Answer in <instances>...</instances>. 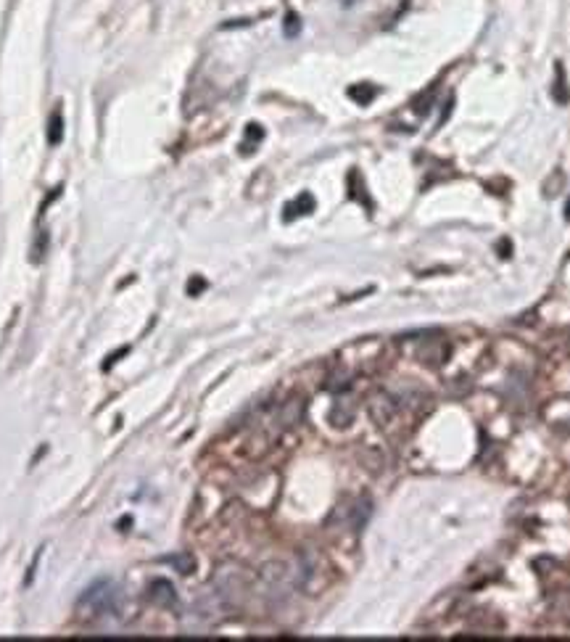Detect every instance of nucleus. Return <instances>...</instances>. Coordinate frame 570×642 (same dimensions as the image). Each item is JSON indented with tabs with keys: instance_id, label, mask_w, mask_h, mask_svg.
<instances>
[{
	"instance_id": "1",
	"label": "nucleus",
	"mask_w": 570,
	"mask_h": 642,
	"mask_svg": "<svg viewBox=\"0 0 570 642\" xmlns=\"http://www.w3.org/2000/svg\"><path fill=\"white\" fill-rule=\"evenodd\" d=\"M116 598H119V592L111 581H95L93 587H87L82 592V598L77 603V611L82 613L85 619H101L116 608Z\"/></svg>"
},
{
	"instance_id": "2",
	"label": "nucleus",
	"mask_w": 570,
	"mask_h": 642,
	"mask_svg": "<svg viewBox=\"0 0 570 642\" xmlns=\"http://www.w3.org/2000/svg\"><path fill=\"white\" fill-rule=\"evenodd\" d=\"M151 600L159 603V605H164V608H172V605L177 603L175 587L164 579L154 581V584H151Z\"/></svg>"
},
{
	"instance_id": "3",
	"label": "nucleus",
	"mask_w": 570,
	"mask_h": 642,
	"mask_svg": "<svg viewBox=\"0 0 570 642\" xmlns=\"http://www.w3.org/2000/svg\"><path fill=\"white\" fill-rule=\"evenodd\" d=\"M63 137V116L61 111H53L51 122H48V143L51 146H58Z\"/></svg>"
},
{
	"instance_id": "4",
	"label": "nucleus",
	"mask_w": 570,
	"mask_h": 642,
	"mask_svg": "<svg viewBox=\"0 0 570 642\" xmlns=\"http://www.w3.org/2000/svg\"><path fill=\"white\" fill-rule=\"evenodd\" d=\"M311 209H314V199H311L309 193H304L296 204H288V214H285V217L290 220V217H296V214H306V211H311Z\"/></svg>"
},
{
	"instance_id": "5",
	"label": "nucleus",
	"mask_w": 570,
	"mask_h": 642,
	"mask_svg": "<svg viewBox=\"0 0 570 642\" xmlns=\"http://www.w3.org/2000/svg\"><path fill=\"white\" fill-rule=\"evenodd\" d=\"M554 98L560 104H568V87H565V69L557 66V85H554Z\"/></svg>"
},
{
	"instance_id": "6",
	"label": "nucleus",
	"mask_w": 570,
	"mask_h": 642,
	"mask_svg": "<svg viewBox=\"0 0 570 642\" xmlns=\"http://www.w3.org/2000/svg\"><path fill=\"white\" fill-rule=\"evenodd\" d=\"M299 30H301L299 16H296V13H288V16H285V35H288V37H296Z\"/></svg>"
},
{
	"instance_id": "7",
	"label": "nucleus",
	"mask_w": 570,
	"mask_h": 642,
	"mask_svg": "<svg viewBox=\"0 0 570 642\" xmlns=\"http://www.w3.org/2000/svg\"><path fill=\"white\" fill-rule=\"evenodd\" d=\"M373 95H375L373 87H370V90H359V87H354V90H352V98H357V101H362V104H367V101H370Z\"/></svg>"
}]
</instances>
